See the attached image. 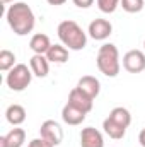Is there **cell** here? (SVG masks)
Segmentation results:
<instances>
[{
	"mask_svg": "<svg viewBox=\"0 0 145 147\" xmlns=\"http://www.w3.org/2000/svg\"><path fill=\"white\" fill-rule=\"evenodd\" d=\"M5 19L17 36H28L36 26V16L26 2H14L5 10Z\"/></svg>",
	"mask_w": 145,
	"mask_h": 147,
	"instance_id": "cell-1",
	"label": "cell"
},
{
	"mask_svg": "<svg viewBox=\"0 0 145 147\" xmlns=\"http://www.w3.org/2000/svg\"><path fill=\"white\" fill-rule=\"evenodd\" d=\"M56 34L60 38V43L63 46H67L68 50L73 51H80L87 46V33L72 19L62 21L56 28Z\"/></svg>",
	"mask_w": 145,
	"mask_h": 147,
	"instance_id": "cell-2",
	"label": "cell"
},
{
	"mask_svg": "<svg viewBox=\"0 0 145 147\" xmlns=\"http://www.w3.org/2000/svg\"><path fill=\"white\" fill-rule=\"evenodd\" d=\"M96 63L99 72L106 77H116L121 70V60H119V51L116 45L113 43H104L99 46Z\"/></svg>",
	"mask_w": 145,
	"mask_h": 147,
	"instance_id": "cell-3",
	"label": "cell"
},
{
	"mask_svg": "<svg viewBox=\"0 0 145 147\" xmlns=\"http://www.w3.org/2000/svg\"><path fill=\"white\" fill-rule=\"evenodd\" d=\"M33 70L31 67H28L26 63H17L12 70H9L5 75V84L10 91H15V92H21L24 91L31 80H33Z\"/></svg>",
	"mask_w": 145,
	"mask_h": 147,
	"instance_id": "cell-4",
	"label": "cell"
},
{
	"mask_svg": "<svg viewBox=\"0 0 145 147\" xmlns=\"http://www.w3.org/2000/svg\"><path fill=\"white\" fill-rule=\"evenodd\" d=\"M39 137L48 140L51 146H60L63 142V128L58 121L55 120H46L39 127Z\"/></svg>",
	"mask_w": 145,
	"mask_h": 147,
	"instance_id": "cell-5",
	"label": "cell"
},
{
	"mask_svg": "<svg viewBox=\"0 0 145 147\" xmlns=\"http://www.w3.org/2000/svg\"><path fill=\"white\" fill-rule=\"evenodd\" d=\"M123 69L128 74H140L145 70V53L142 50H130L123 55Z\"/></svg>",
	"mask_w": 145,
	"mask_h": 147,
	"instance_id": "cell-6",
	"label": "cell"
},
{
	"mask_svg": "<svg viewBox=\"0 0 145 147\" xmlns=\"http://www.w3.org/2000/svg\"><path fill=\"white\" fill-rule=\"evenodd\" d=\"M87 34L96 41H106L113 34V24L108 19H94L87 28Z\"/></svg>",
	"mask_w": 145,
	"mask_h": 147,
	"instance_id": "cell-7",
	"label": "cell"
},
{
	"mask_svg": "<svg viewBox=\"0 0 145 147\" xmlns=\"http://www.w3.org/2000/svg\"><path fill=\"white\" fill-rule=\"evenodd\" d=\"M67 103L73 105L75 108L82 110L84 113H89V111L94 108V99H92V98H89L85 92H82L77 86L70 91V94H68V101H67Z\"/></svg>",
	"mask_w": 145,
	"mask_h": 147,
	"instance_id": "cell-8",
	"label": "cell"
},
{
	"mask_svg": "<svg viewBox=\"0 0 145 147\" xmlns=\"http://www.w3.org/2000/svg\"><path fill=\"white\" fill-rule=\"evenodd\" d=\"M80 147H104L103 134L94 127H85L80 132Z\"/></svg>",
	"mask_w": 145,
	"mask_h": 147,
	"instance_id": "cell-9",
	"label": "cell"
},
{
	"mask_svg": "<svg viewBox=\"0 0 145 147\" xmlns=\"http://www.w3.org/2000/svg\"><path fill=\"white\" fill-rule=\"evenodd\" d=\"M26 142V130L21 127H14L10 132L0 137V147H22Z\"/></svg>",
	"mask_w": 145,
	"mask_h": 147,
	"instance_id": "cell-10",
	"label": "cell"
},
{
	"mask_svg": "<svg viewBox=\"0 0 145 147\" xmlns=\"http://www.w3.org/2000/svg\"><path fill=\"white\" fill-rule=\"evenodd\" d=\"M77 87L82 92H85L89 98H92V99H96L99 96V92H101V82L94 75H84V77H80L79 82H77Z\"/></svg>",
	"mask_w": 145,
	"mask_h": 147,
	"instance_id": "cell-11",
	"label": "cell"
},
{
	"mask_svg": "<svg viewBox=\"0 0 145 147\" xmlns=\"http://www.w3.org/2000/svg\"><path fill=\"white\" fill-rule=\"evenodd\" d=\"M85 116H87V113H84L82 110L75 108L70 103H67V105L63 106V110H62V120H63L67 125H72V127L80 125V123L85 120Z\"/></svg>",
	"mask_w": 145,
	"mask_h": 147,
	"instance_id": "cell-12",
	"label": "cell"
},
{
	"mask_svg": "<svg viewBox=\"0 0 145 147\" xmlns=\"http://www.w3.org/2000/svg\"><path fill=\"white\" fill-rule=\"evenodd\" d=\"M68 48L63 46L62 43H56V45H51L50 50L46 51V58L50 60V63H67L68 62Z\"/></svg>",
	"mask_w": 145,
	"mask_h": 147,
	"instance_id": "cell-13",
	"label": "cell"
},
{
	"mask_svg": "<svg viewBox=\"0 0 145 147\" xmlns=\"http://www.w3.org/2000/svg\"><path fill=\"white\" fill-rule=\"evenodd\" d=\"M108 118L114 123V125H118L119 128H128L130 127V123H132V113L126 110V108H123V106H116V108H113V110L109 111Z\"/></svg>",
	"mask_w": 145,
	"mask_h": 147,
	"instance_id": "cell-14",
	"label": "cell"
},
{
	"mask_svg": "<svg viewBox=\"0 0 145 147\" xmlns=\"http://www.w3.org/2000/svg\"><path fill=\"white\" fill-rule=\"evenodd\" d=\"M29 67L36 77L43 79L50 74V60L46 58V55H33L29 58Z\"/></svg>",
	"mask_w": 145,
	"mask_h": 147,
	"instance_id": "cell-15",
	"label": "cell"
},
{
	"mask_svg": "<svg viewBox=\"0 0 145 147\" xmlns=\"http://www.w3.org/2000/svg\"><path fill=\"white\" fill-rule=\"evenodd\" d=\"M50 46H51V41H50L48 34H44V33H36L29 39V48L33 50L34 55H46Z\"/></svg>",
	"mask_w": 145,
	"mask_h": 147,
	"instance_id": "cell-16",
	"label": "cell"
},
{
	"mask_svg": "<svg viewBox=\"0 0 145 147\" xmlns=\"http://www.w3.org/2000/svg\"><path fill=\"white\" fill-rule=\"evenodd\" d=\"M5 120L12 125V127H19L26 121V110L21 105H10L5 110Z\"/></svg>",
	"mask_w": 145,
	"mask_h": 147,
	"instance_id": "cell-17",
	"label": "cell"
},
{
	"mask_svg": "<svg viewBox=\"0 0 145 147\" xmlns=\"http://www.w3.org/2000/svg\"><path fill=\"white\" fill-rule=\"evenodd\" d=\"M15 55L10 50H2L0 51V70L2 72H9L15 67Z\"/></svg>",
	"mask_w": 145,
	"mask_h": 147,
	"instance_id": "cell-18",
	"label": "cell"
},
{
	"mask_svg": "<svg viewBox=\"0 0 145 147\" xmlns=\"http://www.w3.org/2000/svg\"><path fill=\"white\" fill-rule=\"evenodd\" d=\"M119 7L128 14H138L145 7V0H121Z\"/></svg>",
	"mask_w": 145,
	"mask_h": 147,
	"instance_id": "cell-19",
	"label": "cell"
},
{
	"mask_svg": "<svg viewBox=\"0 0 145 147\" xmlns=\"http://www.w3.org/2000/svg\"><path fill=\"white\" fill-rule=\"evenodd\" d=\"M96 3H97V9L103 14H113L119 7L121 0H96Z\"/></svg>",
	"mask_w": 145,
	"mask_h": 147,
	"instance_id": "cell-20",
	"label": "cell"
},
{
	"mask_svg": "<svg viewBox=\"0 0 145 147\" xmlns=\"http://www.w3.org/2000/svg\"><path fill=\"white\" fill-rule=\"evenodd\" d=\"M28 147H55V146H51L48 140H44V139H33L29 144H28Z\"/></svg>",
	"mask_w": 145,
	"mask_h": 147,
	"instance_id": "cell-21",
	"label": "cell"
},
{
	"mask_svg": "<svg viewBox=\"0 0 145 147\" xmlns=\"http://www.w3.org/2000/svg\"><path fill=\"white\" fill-rule=\"evenodd\" d=\"M73 5H77L79 9H89L92 3H94V0H72Z\"/></svg>",
	"mask_w": 145,
	"mask_h": 147,
	"instance_id": "cell-22",
	"label": "cell"
},
{
	"mask_svg": "<svg viewBox=\"0 0 145 147\" xmlns=\"http://www.w3.org/2000/svg\"><path fill=\"white\" fill-rule=\"evenodd\" d=\"M138 144L142 147H145V128H142V132L138 134Z\"/></svg>",
	"mask_w": 145,
	"mask_h": 147,
	"instance_id": "cell-23",
	"label": "cell"
},
{
	"mask_svg": "<svg viewBox=\"0 0 145 147\" xmlns=\"http://www.w3.org/2000/svg\"><path fill=\"white\" fill-rule=\"evenodd\" d=\"M50 5H53V7H58V5H63L67 0H46Z\"/></svg>",
	"mask_w": 145,
	"mask_h": 147,
	"instance_id": "cell-24",
	"label": "cell"
},
{
	"mask_svg": "<svg viewBox=\"0 0 145 147\" xmlns=\"http://www.w3.org/2000/svg\"><path fill=\"white\" fill-rule=\"evenodd\" d=\"M0 2H2V5L5 7V5H9V3H14L15 0H0Z\"/></svg>",
	"mask_w": 145,
	"mask_h": 147,
	"instance_id": "cell-25",
	"label": "cell"
},
{
	"mask_svg": "<svg viewBox=\"0 0 145 147\" xmlns=\"http://www.w3.org/2000/svg\"><path fill=\"white\" fill-rule=\"evenodd\" d=\"M144 50H145V39H144Z\"/></svg>",
	"mask_w": 145,
	"mask_h": 147,
	"instance_id": "cell-26",
	"label": "cell"
}]
</instances>
